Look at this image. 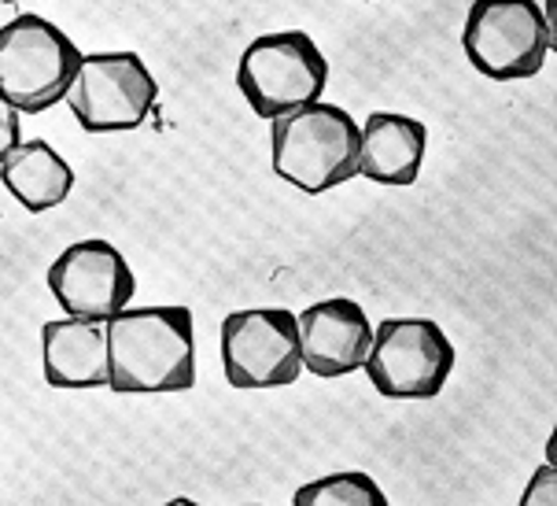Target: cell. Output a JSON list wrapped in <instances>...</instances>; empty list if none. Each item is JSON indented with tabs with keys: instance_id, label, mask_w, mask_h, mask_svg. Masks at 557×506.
I'll use <instances>...</instances> for the list:
<instances>
[{
	"instance_id": "cell-1",
	"label": "cell",
	"mask_w": 557,
	"mask_h": 506,
	"mask_svg": "<svg viewBox=\"0 0 557 506\" xmlns=\"http://www.w3.org/2000/svg\"><path fill=\"white\" fill-rule=\"evenodd\" d=\"M196 384V330L188 307H126L108 322V388L163 396Z\"/></svg>"
},
{
	"instance_id": "cell-2",
	"label": "cell",
	"mask_w": 557,
	"mask_h": 506,
	"mask_svg": "<svg viewBox=\"0 0 557 506\" xmlns=\"http://www.w3.org/2000/svg\"><path fill=\"white\" fill-rule=\"evenodd\" d=\"M270 163L307 196L347 185L358 177V123L325 100L292 108L270 119Z\"/></svg>"
},
{
	"instance_id": "cell-3",
	"label": "cell",
	"mask_w": 557,
	"mask_h": 506,
	"mask_svg": "<svg viewBox=\"0 0 557 506\" xmlns=\"http://www.w3.org/2000/svg\"><path fill=\"white\" fill-rule=\"evenodd\" d=\"M82 49L45 15H15L0 26V97L23 115H41L67 100Z\"/></svg>"
},
{
	"instance_id": "cell-4",
	"label": "cell",
	"mask_w": 557,
	"mask_h": 506,
	"mask_svg": "<svg viewBox=\"0 0 557 506\" xmlns=\"http://www.w3.org/2000/svg\"><path fill=\"white\" fill-rule=\"evenodd\" d=\"M325 86L329 60L304 30L255 37L237 60V89L259 119H277L292 108L314 104Z\"/></svg>"
},
{
	"instance_id": "cell-5",
	"label": "cell",
	"mask_w": 557,
	"mask_h": 506,
	"mask_svg": "<svg viewBox=\"0 0 557 506\" xmlns=\"http://www.w3.org/2000/svg\"><path fill=\"white\" fill-rule=\"evenodd\" d=\"M466 60L491 82H521L543 71L554 34L535 0H473L461 26Z\"/></svg>"
},
{
	"instance_id": "cell-6",
	"label": "cell",
	"mask_w": 557,
	"mask_h": 506,
	"mask_svg": "<svg viewBox=\"0 0 557 506\" xmlns=\"http://www.w3.org/2000/svg\"><path fill=\"white\" fill-rule=\"evenodd\" d=\"M362 370L388 399H432L455 373V344L432 318H384Z\"/></svg>"
},
{
	"instance_id": "cell-7",
	"label": "cell",
	"mask_w": 557,
	"mask_h": 506,
	"mask_svg": "<svg viewBox=\"0 0 557 506\" xmlns=\"http://www.w3.org/2000/svg\"><path fill=\"white\" fill-rule=\"evenodd\" d=\"M159 82L137 52H89L67 89V108L85 134H126L148 123Z\"/></svg>"
},
{
	"instance_id": "cell-8",
	"label": "cell",
	"mask_w": 557,
	"mask_h": 506,
	"mask_svg": "<svg viewBox=\"0 0 557 506\" xmlns=\"http://www.w3.org/2000/svg\"><path fill=\"white\" fill-rule=\"evenodd\" d=\"M222 370L233 388H285L304 373L299 322L285 307H248L222 322Z\"/></svg>"
},
{
	"instance_id": "cell-9",
	"label": "cell",
	"mask_w": 557,
	"mask_h": 506,
	"mask_svg": "<svg viewBox=\"0 0 557 506\" xmlns=\"http://www.w3.org/2000/svg\"><path fill=\"white\" fill-rule=\"evenodd\" d=\"M49 293L63 314L111 322L119 311L129 307V299L137 293V277L126 256L111 240L85 237L52 259Z\"/></svg>"
},
{
	"instance_id": "cell-10",
	"label": "cell",
	"mask_w": 557,
	"mask_h": 506,
	"mask_svg": "<svg viewBox=\"0 0 557 506\" xmlns=\"http://www.w3.org/2000/svg\"><path fill=\"white\" fill-rule=\"evenodd\" d=\"M299 322V351H304V370L314 378H347L362 370L366 355L373 344V322L351 296H329L310 304Z\"/></svg>"
},
{
	"instance_id": "cell-11",
	"label": "cell",
	"mask_w": 557,
	"mask_h": 506,
	"mask_svg": "<svg viewBox=\"0 0 557 506\" xmlns=\"http://www.w3.org/2000/svg\"><path fill=\"white\" fill-rule=\"evenodd\" d=\"M41 362L52 388H108V322L74 314L45 322Z\"/></svg>"
},
{
	"instance_id": "cell-12",
	"label": "cell",
	"mask_w": 557,
	"mask_h": 506,
	"mask_svg": "<svg viewBox=\"0 0 557 506\" xmlns=\"http://www.w3.org/2000/svg\"><path fill=\"white\" fill-rule=\"evenodd\" d=\"M429 129L399 111H373L358 126V177L376 185H413L421 177Z\"/></svg>"
},
{
	"instance_id": "cell-13",
	"label": "cell",
	"mask_w": 557,
	"mask_h": 506,
	"mask_svg": "<svg viewBox=\"0 0 557 506\" xmlns=\"http://www.w3.org/2000/svg\"><path fill=\"white\" fill-rule=\"evenodd\" d=\"M0 185L30 214L60 208L74 189V171L49 140L30 137L0 163Z\"/></svg>"
},
{
	"instance_id": "cell-14",
	"label": "cell",
	"mask_w": 557,
	"mask_h": 506,
	"mask_svg": "<svg viewBox=\"0 0 557 506\" xmlns=\"http://www.w3.org/2000/svg\"><path fill=\"white\" fill-rule=\"evenodd\" d=\"M292 503L296 506H384L388 495H384V489L370 473L339 470V473H325V477H318V481L304 484V489H296Z\"/></svg>"
},
{
	"instance_id": "cell-15",
	"label": "cell",
	"mask_w": 557,
	"mask_h": 506,
	"mask_svg": "<svg viewBox=\"0 0 557 506\" xmlns=\"http://www.w3.org/2000/svg\"><path fill=\"white\" fill-rule=\"evenodd\" d=\"M521 503L524 506H554L557 503V470H554V462H543L540 470L532 473V481H528Z\"/></svg>"
},
{
	"instance_id": "cell-16",
	"label": "cell",
	"mask_w": 557,
	"mask_h": 506,
	"mask_svg": "<svg viewBox=\"0 0 557 506\" xmlns=\"http://www.w3.org/2000/svg\"><path fill=\"white\" fill-rule=\"evenodd\" d=\"M23 145V111L0 97V163Z\"/></svg>"
},
{
	"instance_id": "cell-17",
	"label": "cell",
	"mask_w": 557,
	"mask_h": 506,
	"mask_svg": "<svg viewBox=\"0 0 557 506\" xmlns=\"http://www.w3.org/2000/svg\"><path fill=\"white\" fill-rule=\"evenodd\" d=\"M0 4H12V0H0Z\"/></svg>"
}]
</instances>
